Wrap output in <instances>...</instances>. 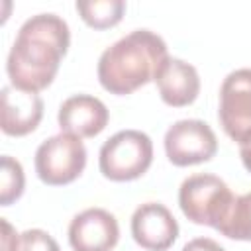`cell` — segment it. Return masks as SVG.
I'll return each mask as SVG.
<instances>
[{
    "label": "cell",
    "mask_w": 251,
    "mask_h": 251,
    "mask_svg": "<svg viewBox=\"0 0 251 251\" xmlns=\"http://www.w3.org/2000/svg\"><path fill=\"white\" fill-rule=\"evenodd\" d=\"M71 45L67 22L57 14H37L27 18L18 29L16 41L8 53L6 73L10 84L39 92L47 88Z\"/></svg>",
    "instance_id": "obj_1"
},
{
    "label": "cell",
    "mask_w": 251,
    "mask_h": 251,
    "mask_svg": "<svg viewBox=\"0 0 251 251\" xmlns=\"http://www.w3.org/2000/svg\"><path fill=\"white\" fill-rule=\"evenodd\" d=\"M167 57V43L161 35L151 29H133L102 51L96 69L98 80L110 94H131L149 80H155Z\"/></svg>",
    "instance_id": "obj_2"
},
{
    "label": "cell",
    "mask_w": 251,
    "mask_h": 251,
    "mask_svg": "<svg viewBox=\"0 0 251 251\" xmlns=\"http://www.w3.org/2000/svg\"><path fill=\"white\" fill-rule=\"evenodd\" d=\"M235 202L229 186L216 175L200 173L182 180L178 188V206L182 214L198 226H218L226 220Z\"/></svg>",
    "instance_id": "obj_3"
},
{
    "label": "cell",
    "mask_w": 251,
    "mask_h": 251,
    "mask_svg": "<svg viewBox=\"0 0 251 251\" xmlns=\"http://www.w3.org/2000/svg\"><path fill=\"white\" fill-rule=\"evenodd\" d=\"M153 163V141L139 129H122L104 141L98 155L100 173L114 180L126 182L139 178Z\"/></svg>",
    "instance_id": "obj_4"
},
{
    "label": "cell",
    "mask_w": 251,
    "mask_h": 251,
    "mask_svg": "<svg viewBox=\"0 0 251 251\" xmlns=\"http://www.w3.org/2000/svg\"><path fill=\"white\" fill-rule=\"evenodd\" d=\"M86 167V147L80 137L57 133L45 139L35 151V173L49 186H63L76 180Z\"/></svg>",
    "instance_id": "obj_5"
},
{
    "label": "cell",
    "mask_w": 251,
    "mask_h": 251,
    "mask_svg": "<svg viewBox=\"0 0 251 251\" xmlns=\"http://www.w3.org/2000/svg\"><path fill=\"white\" fill-rule=\"evenodd\" d=\"M218 151L214 129L202 120H178L165 133L167 159L176 167L210 161Z\"/></svg>",
    "instance_id": "obj_6"
},
{
    "label": "cell",
    "mask_w": 251,
    "mask_h": 251,
    "mask_svg": "<svg viewBox=\"0 0 251 251\" xmlns=\"http://www.w3.org/2000/svg\"><path fill=\"white\" fill-rule=\"evenodd\" d=\"M218 118L227 137L237 143L251 133V69H235L224 78Z\"/></svg>",
    "instance_id": "obj_7"
},
{
    "label": "cell",
    "mask_w": 251,
    "mask_h": 251,
    "mask_svg": "<svg viewBox=\"0 0 251 251\" xmlns=\"http://www.w3.org/2000/svg\"><path fill=\"white\" fill-rule=\"evenodd\" d=\"M118 239V220L104 208H86L69 224V243L75 251H112Z\"/></svg>",
    "instance_id": "obj_8"
},
{
    "label": "cell",
    "mask_w": 251,
    "mask_h": 251,
    "mask_svg": "<svg viewBox=\"0 0 251 251\" xmlns=\"http://www.w3.org/2000/svg\"><path fill=\"white\" fill-rule=\"evenodd\" d=\"M133 241L147 251H167L178 237V224L161 202H145L131 216Z\"/></svg>",
    "instance_id": "obj_9"
},
{
    "label": "cell",
    "mask_w": 251,
    "mask_h": 251,
    "mask_svg": "<svg viewBox=\"0 0 251 251\" xmlns=\"http://www.w3.org/2000/svg\"><path fill=\"white\" fill-rule=\"evenodd\" d=\"M0 127L6 135L22 137L31 133L43 118V100L37 92H25L12 84L2 88Z\"/></svg>",
    "instance_id": "obj_10"
},
{
    "label": "cell",
    "mask_w": 251,
    "mask_h": 251,
    "mask_svg": "<svg viewBox=\"0 0 251 251\" xmlns=\"http://www.w3.org/2000/svg\"><path fill=\"white\" fill-rule=\"evenodd\" d=\"M110 114L106 104L90 94H75L69 96L57 114V122L61 131L76 135V137H94L108 126Z\"/></svg>",
    "instance_id": "obj_11"
},
{
    "label": "cell",
    "mask_w": 251,
    "mask_h": 251,
    "mask_svg": "<svg viewBox=\"0 0 251 251\" xmlns=\"http://www.w3.org/2000/svg\"><path fill=\"white\" fill-rule=\"evenodd\" d=\"M155 82L161 100L173 108H182L192 104L200 92V76L196 67L171 55L161 63L155 75Z\"/></svg>",
    "instance_id": "obj_12"
},
{
    "label": "cell",
    "mask_w": 251,
    "mask_h": 251,
    "mask_svg": "<svg viewBox=\"0 0 251 251\" xmlns=\"http://www.w3.org/2000/svg\"><path fill=\"white\" fill-rule=\"evenodd\" d=\"M76 12L84 20L86 25L94 29H108L124 18L126 2L124 0H90V2H76Z\"/></svg>",
    "instance_id": "obj_13"
},
{
    "label": "cell",
    "mask_w": 251,
    "mask_h": 251,
    "mask_svg": "<svg viewBox=\"0 0 251 251\" xmlns=\"http://www.w3.org/2000/svg\"><path fill=\"white\" fill-rule=\"evenodd\" d=\"M218 231L229 239L251 241V192L235 196L226 220L218 226Z\"/></svg>",
    "instance_id": "obj_14"
},
{
    "label": "cell",
    "mask_w": 251,
    "mask_h": 251,
    "mask_svg": "<svg viewBox=\"0 0 251 251\" xmlns=\"http://www.w3.org/2000/svg\"><path fill=\"white\" fill-rule=\"evenodd\" d=\"M0 171H2L0 173V204L10 206L24 194V188H25L24 167L18 159L10 155H2Z\"/></svg>",
    "instance_id": "obj_15"
},
{
    "label": "cell",
    "mask_w": 251,
    "mask_h": 251,
    "mask_svg": "<svg viewBox=\"0 0 251 251\" xmlns=\"http://www.w3.org/2000/svg\"><path fill=\"white\" fill-rule=\"evenodd\" d=\"M16 251H61V249H59V243L45 229L33 227L20 233Z\"/></svg>",
    "instance_id": "obj_16"
},
{
    "label": "cell",
    "mask_w": 251,
    "mask_h": 251,
    "mask_svg": "<svg viewBox=\"0 0 251 251\" xmlns=\"http://www.w3.org/2000/svg\"><path fill=\"white\" fill-rule=\"evenodd\" d=\"M182 251H226V249L210 237H196V239H190L182 247Z\"/></svg>",
    "instance_id": "obj_17"
},
{
    "label": "cell",
    "mask_w": 251,
    "mask_h": 251,
    "mask_svg": "<svg viewBox=\"0 0 251 251\" xmlns=\"http://www.w3.org/2000/svg\"><path fill=\"white\" fill-rule=\"evenodd\" d=\"M2 229H4V235H2V251H16L20 235L12 229V226L4 218H2Z\"/></svg>",
    "instance_id": "obj_18"
},
{
    "label": "cell",
    "mask_w": 251,
    "mask_h": 251,
    "mask_svg": "<svg viewBox=\"0 0 251 251\" xmlns=\"http://www.w3.org/2000/svg\"><path fill=\"white\" fill-rule=\"evenodd\" d=\"M239 157H241V163L247 169V173H251V133L239 141Z\"/></svg>",
    "instance_id": "obj_19"
}]
</instances>
